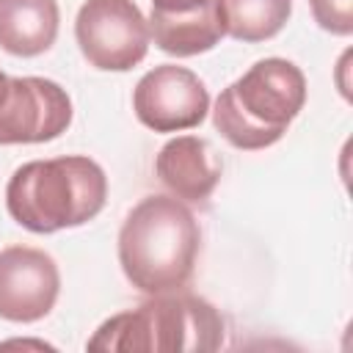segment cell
<instances>
[{
	"mask_svg": "<svg viewBox=\"0 0 353 353\" xmlns=\"http://www.w3.org/2000/svg\"><path fill=\"white\" fill-rule=\"evenodd\" d=\"M201 251V226L176 196H146L119 229V265L127 281L146 295L188 287Z\"/></svg>",
	"mask_w": 353,
	"mask_h": 353,
	"instance_id": "1",
	"label": "cell"
},
{
	"mask_svg": "<svg viewBox=\"0 0 353 353\" xmlns=\"http://www.w3.org/2000/svg\"><path fill=\"white\" fill-rule=\"evenodd\" d=\"M108 199L102 165L85 154L22 163L6 185L8 215L28 232L52 234L94 221Z\"/></svg>",
	"mask_w": 353,
	"mask_h": 353,
	"instance_id": "2",
	"label": "cell"
},
{
	"mask_svg": "<svg viewBox=\"0 0 353 353\" xmlns=\"http://www.w3.org/2000/svg\"><path fill=\"white\" fill-rule=\"evenodd\" d=\"M303 102V72L287 58H262L218 94L212 124L234 149L254 152L281 141Z\"/></svg>",
	"mask_w": 353,
	"mask_h": 353,
	"instance_id": "3",
	"label": "cell"
},
{
	"mask_svg": "<svg viewBox=\"0 0 353 353\" xmlns=\"http://www.w3.org/2000/svg\"><path fill=\"white\" fill-rule=\"evenodd\" d=\"M221 312L199 298L179 292L152 295L130 312L108 317L85 342L88 350H218L223 345Z\"/></svg>",
	"mask_w": 353,
	"mask_h": 353,
	"instance_id": "4",
	"label": "cell"
},
{
	"mask_svg": "<svg viewBox=\"0 0 353 353\" xmlns=\"http://www.w3.org/2000/svg\"><path fill=\"white\" fill-rule=\"evenodd\" d=\"M83 58L102 72H130L149 52V22L132 0H85L74 19Z\"/></svg>",
	"mask_w": 353,
	"mask_h": 353,
	"instance_id": "5",
	"label": "cell"
},
{
	"mask_svg": "<svg viewBox=\"0 0 353 353\" xmlns=\"http://www.w3.org/2000/svg\"><path fill=\"white\" fill-rule=\"evenodd\" d=\"M72 124L69 94L47 77H11L0 72V146L44 143Z\"/></svg>",
	"mask_w": 353,
	"mask_h": 353,
	"instance_id": "6",
	"label": "cell"
},
{
	"mask_svg": "<svg viewBox=\"0 0 353 353\" xmlns=\"http://www.w3.org/2000/svg\"><path fill=\"white\" fill-rule=\"evenodd\" d=\"M132 110L138 121L154 132H182L204 121L210 94L190 69L160 63L135 83Z\"/></svg>",
	"mask_w": 353,
	"mask_h": 353,
	"instance_id": "7",
	"label": "cell"
},
{
	"mask_svg": "<svg viewBox=\"0 0 353 353\" xmlns=\"http://www.w3.org/2000/svg\"><path fill=\"white\" fill-rule=\"evenodd\" d=\"M61 292V273L50 254L30 245L0 251V317L36 323L47 317Z\"/></svg>",
	"mask_w": 353,
	"mask_h": 353,
	"instance_id": "8",
	"label": "cell"
},
{
	"mask_svg": "<svg viewBox=\"0 0 353 353\" xmlns=\"http://www.w3.org/2000/svg\"><path fill=\"white\" fill-rule=\"evenodd\" d=\"M223 163L212 143L199 135H176L154 157L157 179L179 199L190 204H204L215 185L221 182Z\"/></svg>",
	"mask_w": 353,
	"mask_h": 353,
	"instance_id": "9",
	"label": "cell"
},
{
	"mask_svg": "<svg viewBox=\"0 0 353 353\" xmlns=\"http://www.w3.org/2000/svg\"><path fill=\"white\" fill-rule=\"evenodd\" d=\"M146 22H149V36H154V44L176 58L207 52L226 36L218 0H207L188 11L152 8V17Z\"/></svg>",
	"mask_w": 353,
	"mask_h": 353,
	"instance_id": "10",
	"label": "cell"
},
{
	"mask_svg": "<svg viewBox=\"0 0 353 353\" xmlns=\"http://www.w3.org/2000/svg\"><path fill=\"white\" fill-rule=\"evenodd\" d=\"M58 0H0V50L33 58L58 39Z\"/></svg>",
	"mask_w": 353,
	"mask_h": 353,
	"instance_id": "11",
	"label": "cell"
},
{
	"mask_svg": "<svg viewBox=\"0 0 353 353\" xmlns=\"http://www.w3.org/2000/svg\"><path fill=\"white\" fill-rule=\"evenodd\" d=\"M223 30L237 41L273 39L292 14V0H218Z\"/></svg>",
	"mask_w": 353,
	"mask_h": 353,
	"instance_id": "12",
	"label": "cell"
},
{
	"mask_svg": "<svg viewBox=\"0 0 353 353\" xmlns=\"http://www.w3.org/2000/svg\"><path fill=\"white\" fill-rule=\"evenodd\" d=\"M314 22L334 33V36H350L353 33V0H309Z\"/></svg>",
	"mask_w": 353,
	"mask_h": 353,
	"instance_id": "13",
	"label": "cell"
},
{
	"mask_svg": "<svg viewBox=\"0 0 353 353\" xmlns=\"http://www.w3.org/2000/svg\"><path fill=\"white\" fill-rule=\"evenodd\" d=\"M207 0H152V8L157 11H188V8H196Z\"/></svg>",
	"mask_w": 353,
	"mask_h": 353,
	"instance_id": "14",
	"label": "cell"
}]
</instances>
